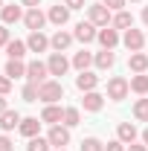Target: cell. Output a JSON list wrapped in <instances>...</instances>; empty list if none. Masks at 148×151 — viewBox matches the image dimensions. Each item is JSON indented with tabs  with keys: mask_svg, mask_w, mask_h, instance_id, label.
Instances as JSON below:
<instances>
[{
	"mask_svg": "<svg viewBox=\"0 0 148 151\" xmlns=\"http://www.w3.org/2000/svg\"><path fill=\"white\" fill-rule=\"evenodd\" d=\"M64 96V87H61V81H44L41 87H38V99L41 102H47V105H52Z\"/></svg>",
	"mask_w": 148,
	"mask_h": 151,
	"instance_id": "6da1fadb",
	"label": "cell"
},
{
	"mask_svg": "<svg viewBox=\"0 0 148 151\" xmlns=\"http://www.w3.org/2000/svg\"><path fill=\"white\" fill-rule=\"evenodd\" d=\"M47 73H50V67L47 64H41V61H32V64H26V78H29V84H44L47 81Z\"/></svg>",
	"mask_w": 148,
	"mask_h": 151,
	"instance_id": "7a4b0ae2",
	"label": "cell"
},
{
	"mask_svg": "<svg viewBox=\"0 0 148 151\" xmlns=\"http://www.w3.org/2000/svg\"><path fill=\"white\" fill-rule=\"evenodd\" d=\"M128 87H131V84L122 78V76H113L111 81H108V96H111L113 102H122V99L128 96Z\"/></svg>",
	"mask_w": 148,
	"mask_h": 151,
	"instance_id": "3957f363",
	"label": "cell"
},
{
	"mask_svg": "<svg viewBox=\"0 0 148 151\" xmlns=\"http://www.w3.org/2000/svg\"><path fill=\"white\" fill-rule=\"evenodd\" d=\"M90 23L93 26H108V23H111V9H108L105 3L90 6Z\"/></svg>",
	"mask_w": 148,
	"mask_h": 151,
	"instance_id": "277c9868",
	"label": "cell"
},
{
	"mask_svg": "<svg viewBox=\"0 0 148 151\" xmlns=\"http://www.w3.org/2000/svg\"><path fill=\"white\" fill-rule=\"evenodd\" d=\"M47 67H50V76H64L67 70H70V61L61 55V52H52L50 61H47Z\"/></svg>",
	"mask_w": 148,
	"mask_h": 151,
	"instance_id": "5b68a950",
	"label": "cell"
},
{
	"mask_svg": "<svg viewBox=\"0 0 148 151\" xmlns=\"http://www.w3.org/2000/svg\"><path fill=\"white\" fill-rule=\"evenodd\" d=\"M47 139H50V145H58V148H64V145L70 142V131H67V125H64V128H61V125H52Z\"/></svg>",
	"mask_w": 148,
	"mask_h": 151,
	"instance_id": "8992f818",
	"label": "cell"
},
{
	"mask_svg": "<svg viewBox=\"0 0 148 151\" xmlns=\"http://www.w3.org/2000/svg\"><path fill=\"white\" fill-rule=\"evenodd\" d=\"M23 23H26L32 32H41V26L47 23V15H44L41 9H29V12L23 15Z\"/></svg>",
	"mask_w": 148,
	"mask_h": 151,
	"instance_id": "52a82bcc",
	"label": "cell"
},
{
	"mask_svg": "<svg viewBox=\"0 0 148 151\" xmlns=\"http://www.w3.org/2000/svg\"><path fill=\"white\" fill-rule=\"evenodd\" d=\"M96 84H99V76H96V73H90V70L78 73V78H75V87H78V90H84V93L96 90Z\"/></svg>",
	"mask_w": 148,
	"mask_h": 151,
	"instance_id": "ba28073f",
	"label": "cell"
},
{
	"mask_svg": "<svg viewBox=\"0 0 148 151\" xmlns=\"http://www.w3.org/2000/svg\"><path fill=\"white\" fill-rule=\"evenodd\" d=\"M142 44H145V35H142L139 29H134V26H131L128 32H125V47H128L131 52H139V50H142Z\"/></svg>",
	"mask_w": 148,
	"mask_h": 151,
	"instance_id": "9c48e42d",
	"label": "cell"
},
{
	"mask_svg": "<svg viewBox=\"0 0 148 151\" xmlns=\"http://www.w3.org/2000/svg\"><path fill=\"white\" fill-rule=\"evenodd\" d=\"M81 105H84V111H102V105H105V96L96 93V90H90V93H84V99H81Z\"/></svg>",
	"mask_w": 148,
	"mask_h": 151,
	"instance_id": "30bf717a",
	"label": "cell"
},
{
	"mask_svg": "<svg viewBox=\"0 0 148 151\" xmlns=\"http://www.w3.org/2000/svg\"><path fill=\"white\" fill-rule=\"evenodd\" d=\"M96 35H99V32H96V26H93V23H78L73 38H78L81 44H90V41H96Z\"/></svg>",
	"mask_w": 148,
	"mask_h": 151,
	"instance_id": "8fae6325",
	"label": "cell"
},
{
	"mask_svg": "<svg viewBox=\"0 0 148 151\" xmlns=\"http://www.w3.org/2000/svg\"><path fill=\"white\" fill-rule=\"evenodd\" d=\"M99 44L105 47V50H113L116 44H119V35H116V29H111V26H105V29H99Z\"/></svg>",
	"mask_w": 148,
	"mask_h": 151,
	"instance_id": "7c38bea8",
	"label": "cell"
},
{
	"mask_svg": "<svg viewBox=\"0 0 148 151\" xmlns=\"http://www.w3.org/2000/svg\"><path fill=\"white\" fill-rule=\"evenodd\" d=\"M26 47H29L32 52H44V50L50 47V38L44 35V32H32V35H29V41H26Z\"/></svg>",
	"mask_w": 148,
	"mask_h": 151,
	"instance_id": "4fadbf2b",
	"label": "cell"
},
{
	"mask_svg": "<svg viewBox=\"0 0 148 151\" xmlns=\"http://www.w3.org/2000/svg\"><path fill=\"white\" fill-rule=\"evenodd\" d=\"M70 44H73V35H70V32H61V29H58L55 35L50 38V47H52L55 52H61V50H67Z\"/></svg>",
	"mask_w": 148,
	"mask_h": 151,
	"instance_id": "5bb4252c",
	"label": "cell"
},
{
	"mask_svg": "<svg viewBox=\"0 0 148 151\" xmlns=\"http://www.w3.org/2000/svg\"><path fill=\"white\" fill-rule=\"evenodd\" d=\"M38 128H41V122H38L35 116H26V119H20V125H18V131L23 134V137H38Z\"/></svg>",
	"mask_w": 148,
	"mask_h": 151,
	"instance_id": "9a60e30c",
	"label": "cell"
},
{
	"mask_svg": "<svg viewBox=\"0 0 148 151\" xmlns=\"http://www.w3.org/2000/svg\"><path fill=\"white\" fill-rule=\"evenodd\" d=\"M18 125H20V113H18V111L0 113V128H3V131H15Z\"/></svg>",
	"mask_w": 148,
	"mask_h": 151,
	"instance_id": "2e32d148",
	"label": "cell"
},
{
	"mask_svg": "<svg viewBox=\"0 0 148 151\" xmlns=\"http://www.w3.org/2000/svg\"><path fill=\"white\" fill-rule=\"evenodd\" d=\"M47 18L52 20V23H58V26H64V23L70 20V9L58 3V6H52V9H50V15H47Z\"/></svg>",
	"mask_w": 148,
	"mask_h": 151,
	"instance_id": "e0dca14e",
	"label": "cell"
},
{
	"mask_svg": "<svg viewBox=\"0 0 148 151\" xmlns=\"http://www.w3.org/2000/svg\"><path fill=\"white\" fill-rule=\"evenodd\" d=\"M64 119V111L61 108H55V105H47L44 108V113H41V122H50V125H58Z\"/></svg>",
	"mask_w": 148,
	"mask_h": 151,
	"instance_id": "ac0fdd59",
	"label": "cell"
},
{
	"mask_svg": "<svg viewBox=\"0 0 148 151\" xmlns=\"http://www.w3.org/2000/svg\"><path fill=\"white\" fill-rule=\"evenodd\" d=\"M113 61H116V55H113L111 50H102V52H96V55H93V64H96L99 70H108V67H113Z\"/></svg>",
	"mask_w": 148,
	"mask_h": 151,
	"instance_id": "d6986e66",
	"label": "cell"
},
{
	"mask_svg": "<svg viewBox=\"0 0 148 151\" xmlns=\"http://www.w3.org/2000/svg\"><path fill=\"white\" fill-rule=\"evenodd\" d=\"M6 76H9V78H20V76H26V64H23L20 58H9V64H6Z\"/></svg>",
	"mask_w": 148,
	"mask_h": 151,
	"instance_id": "ffe728a7",
	"label": "cell"
},
{
	"mask_svg": "<svg viewBox=\"0 0 148 151\" xmlns=\"http://www.w3.org/2000/svg\"><path fill=\"white\" fill-rule=\"evenodd\" d=\"M128 67L134 70V73H145L148 70V55L145 52H134V55L128 58Z\"/></svg>",
	"mask_w": 148,
	"mask_h": 151,
	"instance_id": "44dd1931",
	"label": "cell"
},
{
	"mask_svg": "<svg viewBox=\"0 0 148 151\" xmlns=\"http://www.w3.org/2000/svg\"><path fill=\"white\" fill-rule=\"evenodd\" d=\"M90 64H93V55L87 52V50H81V52H75V55H73V67L78 70V73H84Z\"/></svg>",
	"mask_w": 148,
	"mask_h": 151,
	"instance_id": "7402d4cb",
	"label": "cell"
},
{
	"mask_svg": "<svg viewBox=\"0 0 148 151\" xmlns=\"http://www.w3.org/2000/svg\"><path fill=\"white\" fill-rule=\"evenodd\" d=\"M0 18H3V23H18L20 20V6H15V3L12 6H3L0 9Z\"/></svg>",
	"mask_w": 148,
	"mask_h": 151,
	"instance_id": "603a6c76",
	"label": "cell"
},
{
	"mask_svg": "<svg viewBox=\"0 0 148 151\" xmlns=\"http://www.w3.org/2000/svg\"><path fill=\"white\" fill-rule=\"evenodd\" d=\"M26 50H29V47H26L23 41H9V44H6L9 58H23V55H26Z\"/></svg>",
	"mask_w": 148,
	"mask_h": 151,
	"instance_id": "cb8c5ba5",
	"label": "cell"
},
{
	"mask_svg": "<svg viewBox=\"0 0 148 151\" xmlns=\"http://www.w3.org/2000/svg\"><path fill=\"white\" fill-rule=\"evenodd\" d=\"M119 139H122V142H134V139H137V128H134V125H131V122H122V125H119Z\"/></svg>",
	"mask_w": 148,
	"mask_h": 151,
	"instance_id": "d4e9b609",
	"label": "cell"
},
{
	"mask_svg": "<svg viewBox=\"0 0 148 151\" xmlns=\"http://www.w3.org/2000/svg\"><path fill=\"white\" fill-rule=\"evenodd\" d=\"M81 122V113H78V108H64V125L67 128H75Z\"/></svg>",
	"mask_w": 148,
	"mask_h": 151,
	"instance_id": "484cf974",
	"label": "cell"
},
{
	"mask_svg": "<svg viewBox=\"0 0 148 151\" xmlns=\"http://www.w3.org/2000/svg\"><path fill=\"white\" fill-rule=\"evenodd\" d=\"M131 90H134V93H148V76H134V78H131Z\"/></svg>",
	"mask_w": 148,
	"mask_h": 151,
	"instance_id": "4316f807",
	"label": "cell"
},
{
	"mask_svg": "<svg viewBox=\"0 0 148 151\" xmlns=\"http://www.w3.org/2000/svg\"><path fill=\"white\" fill-rule=\"evenodd\" d=\"M113 26H116V29H131V26H134V18H131L128 12H116V18H113Z\"/></svg>",
	"mask_w": 148,
	"mask_h": 151,
	"instance_id": "83f0119b",
	"label": "cell"
},
{
	"mask_svg": "<svg viewBox=\"0 0 148 151\" xmlns=\"http://www.w3.org/2000/svg\"><path fill=\"white\" fill-rule=\"evenodd\" d=\"M134 116H137L139 122H148V99H139V102L134 105Z\"/></svg>",
	"mask_w": 148,
	"mask_h": 151,
	"instance_id": "f1b7e54d",
	"label": "cell"
},
{
	"mask_svg": "<svg viewBox=\"0 0 148 151\" xmlns=\"http://www.w3.org/2000/svg\"><path fill=\"white\" fill-rule=\"evenodd\" d=\"M26 151H50V139H41V137H32Z\"/></svg>",
	"mask_w": 148,
	"mask_h": 151,
	"instance_id": "f546056e",
	"label": "cell"
},
{
	"mask_svg": "<svg viewBox=\"0 0 148 151\" xmlns=\"http://www.w3.org/2000/svg\"><path fill=\"white\" fill-rule=\"evenodd\" d=\"M81 151H105V142H99L96 137H87L81 139Z\"/></svg>",
	"mask_w": 148,
	"mask_h": 151,
	"instance_id": "4dcf8cb0",
	"label": "cell"
},
{
	"mask_svg": "<svg viewBox=\"0 0 148 151\" xmlns=\"http://www.w3.org/2000/svg\"><path fill=\"white\" fill-rule=\"evenodd\" d=\"M38 99V84H26L23 87V102H35Z\"/></svg>",
	"mask_w": 148,
	"mask_h": 151,
	"instance_id": "1f68e13d",
	"label": "cell"
},
{
	"mask_svg": "<svg viewBox=\"0 0 148 151\" xmlns=\"http://www.w3.org/2000/svg\"><path fill=\"white\" fill-rule=\"evenodd\" d=\"M9 90H12V78L9 76H0V96H6Z\"/></svg>",
	"mask_w": 148,
	"mask_h": 151,
	"instance_id": "d6a6232c",
	"label": "cell"
},
{
	"mask_svg": "<svg viewBox=\"0 0 148 151\" xmlns=\"http://www.w3.org/2000/svg\"><path fill=\"white\" fill-rule=\"evenodd\" d=\"M122 145H125L122 139H113V142H108V145H105V151H125Z\"/></svg>",
	"mask_w": 148,
	"mask_h": 151,
	"instance_id": "836d02e7",
	"label": "cell"
},
{
	"mask_svg": "<svg viewBox=\"0 0 148 151\" xmlns=\"http://www.w3.org/2000/svg\"><path fill=\"white\" fill-rule=\"evenodd\" d=\"M105 6H108V9H119V12H122L125 0H105Z\"/></svg>",
	"mask_w": 148,
	"mask_h": 151,
	"instance_id": "e575fe53",
	"label": "cell"
},
{
	"mask_svg": "<svg viewBox=\"0 0 148 151\" xmlns=\"http://www.w3.org/2000/svg\"><path fill=\"white\" fill-rule=\"evenodd\" d=\"M64 6H67V9H81L84 0H64Z\"/></svg>",
	"mask_w": 148,
	"mask_h": 151,
	"instance_id": "d590c367",
	"label": "cell"
},
{
	"mask_svg": "<svg viewBox=\"0 0 148 151\" xmlns=\"http://www.w3.org/2000/svg\"><path fill=\"white\" fill-rule=\"evenodd\" d=\"M6 44H9V29L0 26V47H6Z\"/></svg>",
	"mask_w": 148,
	"mask_h": 151,
	"instance_id": "8d00e7d4",
	"label": "cell"
},
{
	"mask_svg": "<svg viewBox=\"0 0 148 151\" xmlns=\"http://www.w3.org/2000/svg\"><path fill=\"white\" fill-rule=\"evenodd\" d=\"M0 151H12V142H9V137H0Z\"/></svg>",
	"mask_w": 148,
	"mask_h": 151,
	"instance_id": "74e56055",
	"label": "cell"
},
{
	"mask_svg": "<svg viewBox=\"0 0 148 151\" xmlns=\"http://www.w3.org/2000/svg\"><path fill=\"white\" fill-rule=\"evenodd\" d=\"M20 3H23V6H29V9H38V3H41V0H20Z\"/></svg>",
	"mask_w": 148,
	"mask_h": 151,
	"instance_id": "f35d334b",
	"label": "cell"
},
{
	"mask_svg": "<svg viewBox=\"0 0 148 151\" xmlns=\"http://www.w3.org/2000/svg\"><path fill=\"white\" fill-rule=\"evenodd\" d=\"M128 151H148V145H134V142H131Z\"/></svg>",
	"mask_w": 148,
	"mask_h": 151,
	"instance_id": "ab89813d",
	"label": "cell"
},
{
	"mask_svg": "<svg viewBox=\"0 0 148 151\" xmlns=\"http://www.w3.org/2000/svg\"><path fill=\"white\" fill-rule=\"evenodd\" d=\"M6 111H9V108H6V99L0 96V113H6Z\"/></svg>",
	"mask_w": 148,
	"mask_h": 151,
	"instance_id": "60d3db41",
	"label": "cell"
},
{
	"mask_svg": "<svg viewBox=\"0 0 148 151\" xmlns=\"http://www.w3.org/2000/svg\"><path fill=\"white\" fill-rule=\"evenodd\" d=\"M142 20H145V23H148V6H145V9H142Z\"/></svg>",
	"mask_w": 148,
	"mask_h": 151,
	"instance_id": "b9f144b4",
	"label": "cell"
},
{
	"mask_svg": "<svg viewBox=\"0 0 148 151\" xmlns=\"http://www.w3.org/2000/svg\"><path fill=\"white\" fill-rule=\"evenodd\" d=\"M142 139H145V145H148V128H145V134H142Z\"/></svg>",
	"mask_w": 148,
	"mask_h": 151,
	"instance_id": "7bdbcfd3",
	"label": "cell"
},
{
	"mask_svg": "<svg viewBox=\"0 0 148 151\" xmlns=\"http://www.w3.org/2000/svg\"><path fill=\"white\" fill-rule=\"evenodd\" d=\"M58 151H64V148H58Z\"/></svg>",
	"mask_w": 148,
	"mask_h": 151,
	"instance_id": "ee69618b",
	"label": "cell"
},
{
	"mask_svg": "<svg viewBox=\"0 0 148 151\" xmlns=\"http://www.w3.org/2000/svg\"><path fill=\"white\" fill-rule=\"evenodd\" d=\"M0 9H3V6H0Z\"/></svg>",
	"mask_w": 148,
	"mask_h": 151,
	"instance_id": "f6af8a7d",
	"label": "cell"
}]
</instances>
